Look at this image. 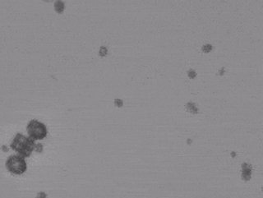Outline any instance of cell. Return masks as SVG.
I'll return each instance as SVG.
<instances>
[{
    "label": "cell",
    "mask_w": 263,
    "mask_h": 198,
    "mask_svg": "<svg viewBox=\"0 0 263 198\" xmlns=\"http://www.w3.org/2000/svg\"><path fill=\"white\" fill-rule=\"evenodd\" d=\"M2 151H3L4 152H7V151H8V149L7 148L6 146H2Z\"/></svg>",
    "instance_id": "7c38bea8"
},
{
    "label": "cell",
    "mask_w": 263,
    "mask_h": 198,
    "mask_svg": "<svg viewBox=\"0 0 263 198\" xmlns=\"http://www.w3.org/2000/svg\"><path fill=\"white\" fill-rule=\"evenodd\" d=\"M107 53V50L105 48H101V55H105V54H106Z\"/></svg>",
    "instance_id": "8fae6325"
},
{
    "label": "cell",
    "mask_w": 263,
    "mask_h": 198,
    "mask_svg": "<svg viewBox=\"0 0 263 198\" xmlns=\"http://www.w3.org/2000/svg\"><path fill=\"white\" fill-rule=\"evenodd\" d=\"M5 167L9 173L15 175H21L27 170V164L25 158L19 155H12L7 157Z\"/></svg>",
    "instance_id": "7a4b0ae2"
},
{
    "label": "cell",
    "mask_w": 263,
    "mask_h": 198,
    "mask_svg": "<svg viewBox=\"0 0 263 198\" xmlns=\"http://www.w3.org/2000/svg\"><path fill=\"white\" fill-rule=\"evenodd\" d=\"M115 104L117 106H118V107H121L122 104H123V102H122L121 100H115Z\"/></svg>",
    "instance_id": "30bf717a"
},
{
    "label": "cell",
    "mask_w": 263,
    "mask_h": 198,
    "mask_svg": "<svg viewBox=\"0 0 263 198\" xmlns=\"http://www.w3.org/2000/svg\"><path fill=\"white\" fill-rule=\"evenodd\" d=\"M212 49V46L210 45H203L202 47V50H203V52H205V53H209L210 50Z\"/></svg>",
    "instance_id": "8992f818"
},
{
    "label": "cell",
    "mask_w": 263,
    "mask_h": 198,
    "mask_svg": "<svg viewBox=\"0 0 263 198\" xmlns=\"http://www.w3.org/2000/svg\"><path fill=\"white\" fill-rule=\"evenodd\" d=\"M187 109L188 110V112H190L192 113H198V109L197 107L194 103H192V102H188L186 105Z\"/></svg>",
    "instance_id": "5b68a950"
},
{
    "label": "cell",
    "mask_w": 263,
    "mask_h": 198,
    "mask_svg": "<svg viewBox=\"0 0 263 198\" xmlns=\"http://www.w3.org/2000/svg\"><path fill=\"white\" fill-rule=\"evenodd\" d=\"M35 151L36 152H42L43 151V146L41 144H40V143H38V144H35Z\"/></svg>",
    "instance_id": "52a82bcc"
},
{
    "label": "cell",
    "mask_w": 263,
    "mask_h": 198,
    "mask_svg": "<svg viewBox=\"0 0 263 198\" xmlns=\"http://www.w3.org/2000/svg\"><path fill=\"white\" fill-rule=\"evenodd\" d=\"M242 178L243 180L248 181L251 178V174H252V166L250 164L247 163H243L242 164Z\"/></svg>",
    "instance_id": "277c9868"
},
{
    "label": "cell",
    "mask_w": 263,
    "mask_h": 198,
    "mask_svg": "<svg viewBox=\"0 0 263 198\" xmlns=\"http://www.w3.org/2000/svg\"><path fill=\"white\" fill-rule=\"evenodd\" d=\"M35 198H47V194L44 192H40L37 194Z\"/></svg>",
    "instance_id": "ba28073f"
},
{
    "label": "cell",
    "mask_w": 263,
    "mask_h": 198,
    "mask_svg": "<svg viewBox=\"0 0 263 198\" xmlns=\"http://www.w3.org/2000/svg\"><path fill=\"white\" fill-rule=\"evenodd\" d=\"M232 156H235V154H234V153H232Z\"/></svg>",
    "instance_id": "4fadbf2b"
},
{
    "label": "cell",
    "mask_w": 263,
    "mask_h": 198,
    "mask_svg": "<svg viewBox=\"0 0 263 198\" xmlns=\"http://www.w3.org/2000/svg\"><path fill=\"white\" fill-rule=\"evenodd\" d=\"M35 142L34 140L20 133H17L15 135L10 144L11 149L16 151L17 155L24 158H28L31 156L32 152L35 151Z\"/></svg>",
    "instance_id": "6da1fadb"
},
{
    "label": "cell",
    "mask_w": 263,
    "mask_h": 198,
    "mask_svg": "<svg viewBox=\"0 0 263 198\" xmlns=\"http://www.w3.org/2000/svg\"><path fill=\"white\" fill-rule=\"evenodd\" d=\"M187 74H188V76H189L190 78H194V77H196V76H197V73H196V72L193 70H189L187 72Z\"/></svg>",
    "instance_id": "9c48e42d"
},
{
    "label": "cell",
    "mask_w": 263,
    "mask_h": 198,
    "mask_svg": "<svg viewBox=\"0 0 263 198\" xmlns=\"http://www.w3.org/2000/svg\"><path fill=\"white\" fill-rule=\"evenodd\" d=\"M27 131L28 137L35 141L43 140L48 135V129L45 124L36 119H31L28 123Z\"/></svg>",
    "instance_id": "3957f363"
}]
</instances>
